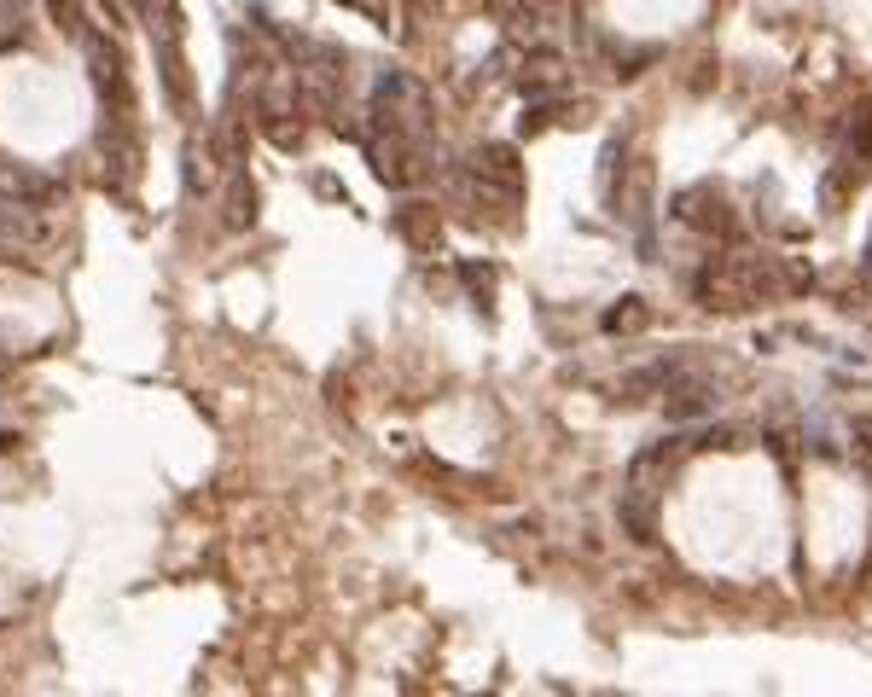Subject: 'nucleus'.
<instances>
[{
    "mask_svg": "<svg viewBox=\"0 0 872 697\" xmlns=\"http://www.w3.org/2000/svg\"><path fill=\"white\" fill-rule=\"evenodd\" d=\"M623 302H628V309H611V320H606V326H611V332H634V326H646L640 297H623Z\"/></svg>",
    "mask_w": 872,
    "mask_h": 697,
    "instance_id": "f257e3e1",
    "label": "nucleus"
}]
</instances>
